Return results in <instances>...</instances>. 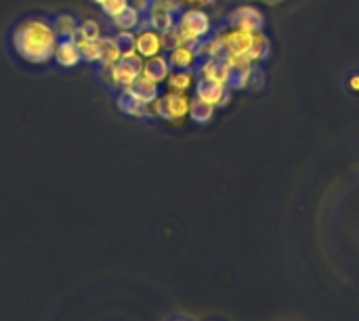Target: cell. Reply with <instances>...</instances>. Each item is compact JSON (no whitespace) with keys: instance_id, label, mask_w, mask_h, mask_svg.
<instances>
[{"instance_id":"cb8c5ba5","label":"cell","mask_w":359,"mask_h":321,"mask_svg":"<svg viewBox=\"0 0 359 321\" xmlns=\"http://www.w3.org/2000/svg\"><path fill=\"white\" fill-rule=\"evenodd\" d=\"M126 6H128V0H103V2H101V11H103V15L109 17V19H114L118 13H122Z\"/></svg>"},{"instance_id":"6da1fadb","label":"cell","mask_w":359,"mask_h":321,"mask_svg":"<svg viewBox=\"0 0 359 321\" xmlns=\"http://www.w3.org/2000/svg\"><path fill=\"white\" fill-rule=\"evenodd\" d=\"M57 34L53 29L50 19L44 15H27L21 17L8 34L11 50L17 55L19 61L27 65H46L53 61Z\"/></svg>"},{"instance_id":"3957f363","label":"cell","mask_w":359,"mask_h":321,"mask_svg":"<svg viewBox=\"0 0 359 321\" xmlns=\"http://www.w3.org/2000/svg\"><path fill=\"white\" fill-rule=\"evenodd\" d=\"M189 103L191 99L187 93L168 90V93H162L151 105H154L156 118L170 122V124H181L189 116Z\"/></svg>"},{"instance_id":"f1b7e54d","label":"cell","mask_w":359,"mask_h":321,"mask_svg":"<svg viewBox=\"0 0 359 321\" xmlns=\"http://www.w3.org/2000/svg\"><path fill=\"white\" fill-rule=\"evenodd\" d=\"M128 4H130V6H135L141 15H145V13H149V8H151L154 0H128Z\"/></svg>"},{"instance_id":"8992f818","label":"cell","mask_w":359,"mask_h":321,"mask_svg":"<svg viewBox=\"0 0 359 321\" xmlns=\"http://www.w3.org/2000/svg\"><path fill=\"white\" fill-rule=\"evenodd\" d=\"M196 97L215 105V107H223L225 103H229V90L223 82L206 78V76H198L196 78Z\"/></svg>"},{"instance_id":"7c38bea8","label":"cell","mask_w":359,"mask_h":321,"mask_svg":"<svg viewBox=\"0 0 359 321\" xmlns=\"http://www.w3.org/2000/svg\"><path fill=\"white\" fill-rule=\"evenodd\" d=\"M166 59L170 69H194L198 63V55L194 50V46L189 44H179L170 50H166Z\"/></svg>"},{"instance_id":"1f68e13d","label":"cell","mask_w":359,"mask_h":321,"mask_svg":"<svg viewBox=\"0 0 359 321\" xmlns=\"http://www.w3.org/2000/svg\"><path fill=\"white\" fill-rule=\"evenodd\" d=\"M172 321H189V320H181V317H177V320H172Z\"/></svg>"},{"instance_id":"30bf717a","label":"cell","mask_w":359,"mask_h":321,"mask_svg":"<svg viewBox=\"0 0 359 321\" xmlns=\"http://www.w3.org/2000/svg\"><path fill=\"white\" fill-rule=\"evenodd\" d=\"M53 61L59 67H63V69H74L76 65L82 63V55H80L78 44L72 38H59L57 40V46H55Z\"/></svg>"},{"instance_id":"5bb4252c","label":"cell","mask_w":359,"mask_h":321,"mask_svg":"<svg viewBox=\"0 0 359 321\" xmlns=\"http://www.w3.org/2000/svg\"><path fill=\"white\" fill-rule=\"evenodd\" d=\"M168 74H170V65H168L166 55H156V57H149L143 61V76H147L149 80L162 84V82H166Z\"/></svg>"},{"instance_id":"4316f807","label":"cell","mask_w":359,"mask_h":321,"mask_svg":"<svg viewBox=\"0 0 359 321\" xmlns=\"http://www.w3.org/2000/svg\"><path fill=\"white\" fill-rule=\"evenodd\" d=\"M248 86L255 88V90H261V86H263V69L259 65H252V76H250Z\"/></svg>"},{"instance_id":"83f0119b","label":"cell","mask_w":359,"mask_h":321,"mask_svg":"<svg viewBox=\"0 0 359 321\" xmlns=\"http://www.w3.org/2000/svg\"><path fill=\"white\" fill-rule=\"evenodd\" d=\"M217 0H179L183 8H202V6H212Z\"/></svg>"},{"instance_id":"e0dca14e","label":"cell","mask_w":359,"mask_h":321,"mask_svg":"<svg viewBox=\"0 0 359 321\" xmlns=\"http://www.w3.org/2000/svg\"><path fill=\"white\" fill-rule=\"evenodd\" d=\"M141 13L135 8V6H126L122 13H118L114 19H111V23H114V27L116 29H126V32H137L139 29V25H141Z\"/></svg>"},{"instance_id":"5b68a950","label":"cell","mask_w":359,"mask_h":321,"mask_svg":"<svg viewBox=\"0 0 359 321\" xmlns=\"http://www.w3.org/2000/svg\"><path fill=\"white\" fill-rule=\"evenodd\" d=\"M143 57H139L137 53L135 55H128V57H120L118 61H114L109 67H111V76H114V82L120 88H128L133 84L135 78H139L143 74Z\"/></svg>"},{"instance_id":"ffe728a7","label":"cell","mask_w":359,"mask_h":321,"mask_svg":"<svg viewBox=\"0 0 359 321\" xmlns=\"http://www.w3.org/2000/svg\"><path fill=\"white\" fill-rule=\"evenodd\" d=\"M114 38V44H116V50L120 57H128V55H135V32H126V29H116V34L111 36Z\"/></svg>"},{"instance_id":"9a60e30c","label":"cell","mask_w":359,"mask_h":321,"mask_svg":"<svg viewBox=\"0 0 359 321\" xmlns=\"http://www.w3.org/2000/svg\"><path fill=\"white\" fill-rule=\"evenodd\" d=\"M50 23H53L57 38H72L74 32L80 27V19L74 13H59L50 19Z\"/></svg>"},{"instance_id":"484cf974","label":"cell","mask_w":359,"mask_h":321,"mask_svg":"<svg viewBox=\"0 0 359 321\" xmlns=\"http://www.w3.org/2000/svg\"><path fill=\"white\" fill-rule=\"evenodd\" d=\"M95 67H97V78H99L107 88L118 90V86H116V82H114V76H111V67H109V65H103V63H97Z\"/></svg>"},{"instance_id":"44dd1931","label":"cell","mask_w":359,"mask_h":321,"mask_svg":"<svg viewBox=\"0 0 359 321\" xmlns=\"http://www.w3.org/2000/svg\"><path fill=\"white\" fill-rule=\"evenodd\" d=\"M97 44H99V63L111 65L114 61L120 59V55H118V50H116V44H114V38H111V36H101V38L97 40Z\"/></svg>"},{"instance_id":"603a6c76","label":"cell","mask_w":359,"mask_h":321,"mask_svg":"<svg viewBox=\"0 0 359 321\" xmlns=\"http://www.w3.org/2000/svg\"><path fill=\"white\" fill-rule=\"evenodd\" d=\"M162 42H164V48H166V50H170V48H175V46H179V44H185V40H183L181 32H179V27H177V23H175L170 29H166V32L162 34Z\"/></svg>"},{"instance_id":"9c48e42d","label":"cell","mask_w":359,"mask_h":321,"mask_svg":"<svg viewBox=\"0 0 359 321\" xmlns=\"http://www.w3.org/2000/svg\"><path fill=\"white\" fill-rule=\"evenodd\" d=\"M252 65L248 59L244 57H231L229 61V69H227V78H225V86L231 90H240L246 88L250 84V76H252Z\"/></svg>"},{"instance_id":"52a82bcc","label":"cell","mask_w":359,"mask_h":321,"mask_svg":"<svg viewBox=\"0 0 359 321\" xmlns=\"http://www.w3.org/2000/svg\"><path fill=\"white\" fill-rule=\"evenodd\" d=\"M116 107H118L124 116H130V118H143V120L156 118L154 105H151V103L139 101L128 88H120V90H118V95H116Z\"/></svg>"},{"instance_id":"7402d4cb","label":"cell","mask_w":359,"mask_h":321,"mask_svg":"<svg viewBox=\"0 0 359 321\" xmlns=\"http://www.w3.org/2000/svg\"><path fill=\"white\" fill-rule=\"evenodd\" d=\"M80 48V55H82V61L84 63H90V65H97L99 63V44L97 40H86Z\"/></svg>"},{"instance_id":"ba28073f","label":"cell","mask_w":359,"mask_h":321,"mask_svg":"<svg viewBox=\"0 0 359 321\" xmlns=\"http://www.w3.org/2000/svg\"><path fill=\"white\" fill-rule=\"evenodd\" d=\"M135 50H137V55L143 57V59L162 55V50H164L162 34L156 32L154 27H139V29L135 32Z\"/></svg>"},{"instance_id":"8fae6325","label":"cell","mask_w":359,"mask_h":321,"mask_svg":"<svg viewBox=\"0 0 359 321\" xmlns=\"http://www.w3.org/2000/svg\"><path fill=\"white\" fill-rule=\"evenodd\" d=\"M252 36L255 34L240 32V29H229L227 34H221L223 46H225L229 57H246V53L252 44Z\"/></svg>"},{"instance_id":"ac0fdd59","label":"cell","mask_w":359,"mask_h":321,"mask_svg":"<svg viewBox=\"0 0 359 321\" xmlns=\"http://www.w3.org/2000/svg\"><path fill=\"white\" fill-rule=\"evenodd\" d=\"M212 116H215V105H210V103H206V101H202L198 97L191 99V103H189V118H191V122L208 124L212 120Z\"/></svg>"},{"instance_id":"277c9868","label":"cell","mask_w":359,"mask_h":321,"mask_svg":"<svg viewBox=\"0 0 359 321\" xmlns=\"http://www.w3.org/2000/svg\"><path fill=\"white\" fill-rule=\"evenodd\" d=\"M227 25L231 29L248 32V34H261L265 27V17L255 6H240L227 15Z\"/></svg>"},{"instance_id":"d6986e66","label":"cell","mask_w":359,"mask_h":321,"mask_svg":"<svg viewBox=\"0 0 359 321\" xmlns=\"http://www.w3.org/2000/svg\"><path fill=\"white\" fill-rule=\"evenodd\" d=\"M269 50H271L269 40L263 34H255L252 36V44H250V48H248L244 59H248L250 63H261V61H265L269 57Z\"/></svg>"},{"instance_id":"4dcf8cb0","label":"cell","mask_w":359,"mask_h":321,"mask_svg":"<svg viewBox=\"0 0 359 321\" xmlns=\"http://www.w3.org/2000/svg\"><path fill=\"white\" fill-rule=\"evenodd\" d=\"M90 2H95V4H101L103 0H90Z\"/></svg>"},{"instance_id":"2e32d148","label":"cell","mask_w":359,"mask_h":321,"mask_svg":"<svg viewBox=\"0 0 359 321\" xmlns=\"http://www.w3.org/2000/svg\"><path fill=\"white\" fill-rule=\"evenodd\" d=\"M166 84H168L170 90L187 93L196 84V74H194V69H170V74L166 78Z\"/></svg>"},{"instance_id":"7a4b0ae2","label":"cell","mask_w":359,"mask_h":321,"mask_svg":"<svg viewBox=\"0 0 359 321\" xmlns=\"http://www.w3.org/2000/svg\"><path fill=\"white\" fill-rule=\"evenodd\" d=\"M177 27L185 40V44H196L212 34V21L202 8H183L177 17Z\"/></svg>"},{"instance_id":"f546056e","label":"cell","mask_w":359,"mask_h":321,"mask_svg":"<svg viewBox=\"0 0 359 321\" xmlns=\"http://www.w3.org/2000/svg\"><path fill=\"white\" fill-rule=\"evenodd\" d=\"M349 86H351V90L359 93V74H353V76L349 78Z\"/></svg>"},{"instance_id":"d4e9b609","label":"cell","mask_w":359,"mask_h":321,"mask_svg":"<svg viewBox=\"0 0 359 321\" xmlns=\"http://www.w3.org/2000/svg\"><path fill=\"white\" fill-rule=\"evenodd\" d=\"M80 32L84 34L86 40H99L101 38V25L95 19H84L80 21Z\"/></svg>"},{"instance_id":"4fadbf2b","label":"cell","mask_w":359,"mask_h":321,"mask_svg":"<svg viewBox=\"0 0 359 321\" xmlns=\"http://www.w3.org/2000/svg\"><path fill=\"white\" fill-rule=\"evenodd\" d=\"M128 90H130L139 101H143V103H154V101L162 95L160 84L154 82V80H149V78L143 76V74H141L139 78L133 80V84L128 86Z\"/></svg>"}]
</instances>
